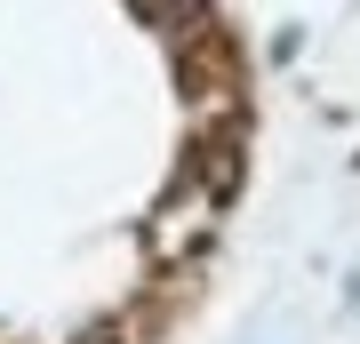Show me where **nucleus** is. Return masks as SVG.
<instances>
[{"instance_id": "obj_1", "label": "nucleus", "mask_w": 360, "mask_h": 344, "mask_svg": "<svg viewBox=\"0 0 360 344\" xmlns=\"http://www.w3.org/2000/svg\"><path fill=\"white\" fill-rule=\"evenodd\" d=\"M193 184L208 192V200H224V192L240 184V153H232V144H217V153H193Z\"/></svg>"}, {"instance_id": "obj_2", "label": "nucleus", "mask_w": 360, "mask_h": 344, "mask_svg": "<svg viewBox=\"0 0 360 344\" xmlns=\"http://www.w3.org/2000/svg\"><path fill=\"white\" fill-rule=\"evenodd\" d=\"M136 16L160 25V32H193L200 16H208V0H136Z\"/></svg>"}, {"instance_id": "obj_3", "label": "nucleus", "mask_w": 360, "mask_h": 344, "mask_svg": "<svg viewBox=\"0 0 360 344\" xmlns=\"http://www.w3.org/2000/svg\"><path fill=\"white\" fill-rule=\"evenodd\" d=\"M72 344H136V312H96V320H80Z\"/></svg>"}]
</instances>
